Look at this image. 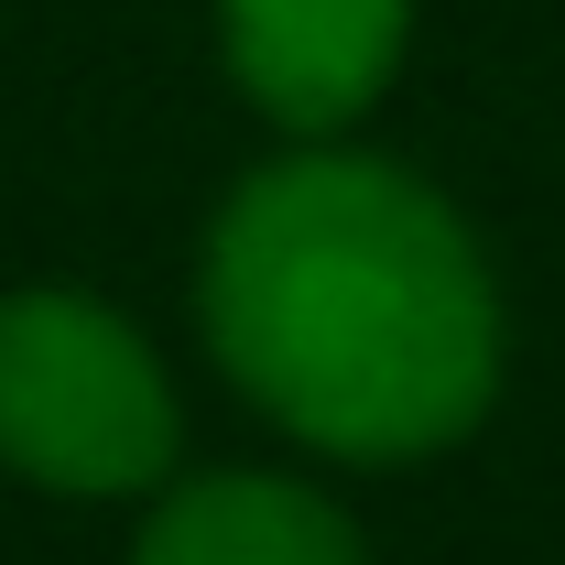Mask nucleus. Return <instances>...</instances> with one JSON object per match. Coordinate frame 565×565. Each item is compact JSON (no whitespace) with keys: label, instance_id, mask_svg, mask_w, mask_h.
Listing matches in <instances>:
<instances>
[{"label":"nucleus","instance_id":"obj_1","mask_svg":"<svg viewBox=\"0 0 565 565\" xmlns=\"http://www.w3.org/2000/svg\"><path fill=\"white\" fill-rule=\"evenodd\" d=\"M207 338L327 457H435L490 414L500 294L468 228L370 152L250 174L207 239Z\"/></svg>","mask_w":565,"mask_h":565},{"label":"nucleus","instance_id":"obj_2","mask_svg":"<svg viewBox=\"0 0 565 565\" xmlns=\"http://www.w3.org/2000/svg\"><path fill=\"white\" fill-rule=\"evenodd\" d=\"M0 457L33 490H152L174 457V392L131 327L87 294L0 305Z\"/></svg>","mask_w":565,"mask_h":565},{"label":"nucleus","instance_id":"obj_3","mask_svg":"<svg viewBox=\"0 0 565 565\" xmlns=\"http://www.w3.org/2000/svg\"><path fill=\"white\" fill-rule=\"evenodd\" d=\"M228 76L282 131L359 120L403 66V0H217Z\"/></svg>","mask_w":565,"mask_h":565},{"label":"nucleus","instance_id":"obj_4","mask_svg":"<svg viewBox=\"0 0 565 565\" xmlns=\"http://www.w3.org/2000/svg\"><path fill=\"white\" fill-rule=\"evenodd\" d=\"M131 565H359V544L294 479H196L152 511Z\"/></svg>","mask_w":565,"mask_h":565}]
</instances>
